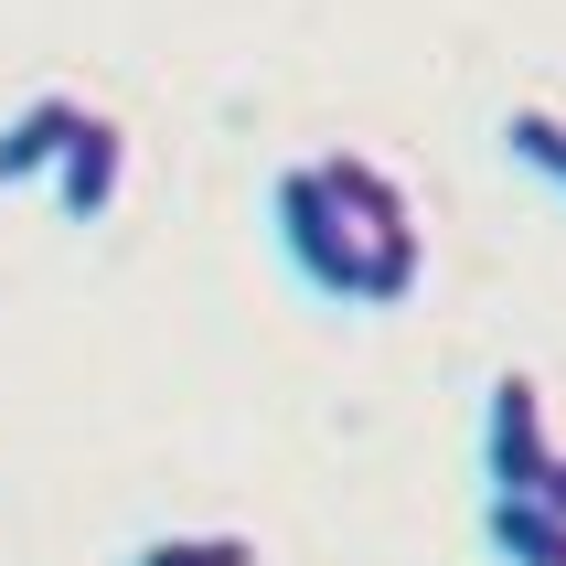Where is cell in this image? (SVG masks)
I'll return each mask as SVG.
<instances>
[{"label": "cell", "mask_w": 566, "mask_h": 566, "mask_svg": "<svg viewBox=\"0 0 566 566\" xmlns=\"http://www.w3.org/2000/svg\"><path fill=\"white\" fill-rule=\"evenodd\" d=\"M86 118H96V107H75V96H32V107H11V118H0V182H54V160L75 150Z\"/></svg>", "instance_id": "obj_4"}, {"label": "cell", "mask_w": 566, "mask_h": 566, "mask_svg": "<svg viewBox=\"0 0 566 566\" xmlns=\"http://www.w3.org/2000/svg\"><path fill=\"white\" fill-rule=\"evenodd\" d=\"M545 471H556L545 396H535V375H503L481 396V481H492V492H545Z\"/></svg>", "instance_id": "obj_2"}, {"label": "cell", "mask_w": 566, "mask_h": 566, "mask_svg": "<svg viewBox=\"0 0 566 566\" xmlns=\"http://www.w3.org/2000/svg\"><path fill=\"white\" fill-rule=\"evenodd\" d=\"M481 545L503 566H566V513L535 492H481Z\"/></svg>", "instance_id": "obj_5"}, {"label": "cell", "mask_w": 566, "mask_h": 566, "mask_svg": "<svg viewBox=\"0 0 566 566\" xmlns=\"http://www.w3.org/2000/svg\"><path fill=\"white\" fill-rule=\"evenodd\" d=\"M535 503H556V513H566V449H556V471H545V492H535Z\"/></svg>", "instance_id": "obj_9"}, {"label": "cell", "mask_w": 566, "mask_h": 566, "mask_svg": "<svg viewBox=\"0 0 566 566\" xmlns=\"http://www.w3.org/2000/svg\"><path fill=\"white\" fill-rule=\"evenodd\" d=\"M128 566H256V545L247 535H160V545H139Z\"/></svg>", "instance_id": "obj_8"}, {"label": "cell", "mask_w": 566, "mask_h": 566, "mask_svg": "<svg viewBox=\"0 0 566 566\" xmlns=\"http://www.w3.org/2000/svg\"><path fill=\"white\" fill-rule=\"evenodd\" d=\"M118 182H128V128L118 118H86V128H75V150L54 160V214L64 224H96L107 203H118Z\"/></svg>", "instance_id": "obj_3"}, {"label": "cell", "mask_w": 566, "mask_h": 566, "mask_svg": "<svg viewBox=\"0 0 566 566\" xmlns=\"http://www.w3.org/2000/svg\"><path fill=\"white\" fill-rule=\"evenodd\" d=\"M503 150L524 160L535 182L566 192V118H556V107H513V118H503Z\"/></svg>", "instance_id": "obj_7"}, {"label": "cell", "mask_w": 566, "mask_h": 566, "mask_svg": "<svg viewBox=\"0 0 566 566\" xmlns=\"http://www.w3.org/2000/svg\"><path fill=\"white\" fill-rule=\"evenodd\" d=\"M268 214H279V256L300 268V279L321 289V300H343V311H364V268H375V235L321 192V160H289L279 192H268Z\"/></svg>", "instance_id": "obj_1"}, {"label": "cell", "mask_w": 566, "mask_h": 566, "mask_svg": "<svg viewBox=\"0 0 566 566\" xmlns=\"http://www.w3.org/2000/svg\"><path fill=\"white\" fill-rule=\"evenodd\" d=\"M321 192H332V203H343V214L364 224V235H375V247H385V235H417V214H407V192L385 182V171H375V160H364V150H332V160H321Z\"/></svg>", "instance_id": "obj_6"}]
</instances>
